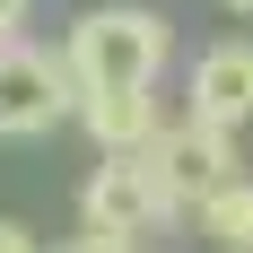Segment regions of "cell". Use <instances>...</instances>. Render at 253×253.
<instances>
[{"mask_svg":"<svg viewBox=\"0 0 253 253\" xmlns=\"http://www.w3.org/2000/svg\"><path fill=\"white\" fill-rule=\"evenodd\" d=\"M218 9H236V18H253V0H218Z\"/></svg>","mask_w":253,"mask_h":253,"instance_id":"cell-11","label":"cell"},{"mask_svg":"<svg viewBox=\"0 0 253 253\" xmlns=\"http://www.w3.org/2000/svg\"><path fill=\"white\" fill-rule=\"evenodd\" d=\"M70 123L87 131L105 157H123V149H149L175 114H166L157 87H79V114H70Z\"/></svg>","mask_w":253,"mask_h":253,"instance_id":"cell-6","label":"cell"},{"mask_svg":"<svg viewBox=\"0 0 253 253\" xmlns=\"http://www.w3.org/2000/svg\"><path fill=\"white\" fill-rule=\"evenodd\" d=\"M52 253H140L131 236H105V227H79L70 245H52Z\"/></svg>","mask_w":253,"mask_h":253,"instance_id":"cell-8","label":"cell"},{"mask_svg":"<svg viewBox=\"0 0 253 253\" xmlns=\"http://www.w3.org/2000/svg\"><path fill=\"white\" fill-rule=\"evenodd\" d=\"M183 114L218 131L253 123V35H218V44L192 61V87H183Z\"/></svg>","mask_w":253,"mask_h":253,"instance_id":"cell-5","label":"cell"},{"mask_svg":"<svg viewBox=\"0 0 253 253\" xmlns=\"http://www.w3.org/2000/svg\"><path fill=\"white\" fill-rule=\"evenodd\" d=\"M0 253H44V236L26 227V218H0Z\"/></svg>","mask_w":253,"mask_h":253,"instance_id":"cell-9","label":"cell"},{"mask_svg":"<svg viewBox=\"0 0 253 253\" xmlns=\"http://www.w3.org/2000/svg\"><path fill=\"white\" fill-rule=\"evenodd\" d=\"M79 114V79L61 44H0V140H44Z\"/></svg>","mask_w":253,"mask_h":253,"instance_id":"cell-3","label":"cell"},{"mask_svg":"<svg viewBox=\"0 0 253 253\" xmlns=\"http://www.w3.org/2000/svg\"><path fill=\"white\" fill-rule=\"evenodd\" d=\"M149 157H157V175H166V192L183 201V218L218 192V183H236V131H218V123H192V114H175V123L149 140Z\"/></svg>","mask_w":253,"mask_h":253,"instance_id":"cell-4","label":"cell"},{"mask_svg":"<svg viewBox=\"0 0 253 253\" xmlns=\"http://www.w3.org/2000/svg\"><path fill=\"white\" fill-rule=\"evenodd\" d=\"M61 52H70L79 87H157L166 61H175V26L157 18L149 0H105V9L70 18Z\"/></svg>","mask_w":253,"mask_h":253,"instance_id":"cell-1","label":"cell"},{"mask_svg":"<svg viewBox=\"0 0 253 253\" xmlns=\"http://www.w3.org/2000/svg\"><path fill=\"white\" fill-rule=\"evenodd\" d=\"M35 18V0H0V44H18V26Z\"/></svg>","mask_w":253,"mask_h":253,"instance_id":"cell-10","label":"cell"},{"mask_svg":"<svg viewBox=\"0 0 253 253\" xmlns=\"http://www.w3.org/2000/svg\"><path fill=\"white\" fill-rule=\"evenodd\" d=\"M192 227H201V245H218V253H253V175L218 183V192L192 210Z\"/></svg>","mask_w":253,"mask_h":253,"instance_id":"cell-7","label":"cell"},{"mask_svg":"<svg viewBox=\"0 0 253 253\" xmlns=\"http://www.w3.org/2000/svg\"><path fill=\"white\" fill-rule=\"evenodd\" d=\"M79 218H87V227H105V236H131V245L149 253L166 227H183V201L166 192V175H157L149 149H123V157H105L96 175H87Z\"/></svg>","mask_w":253,"mask_h":253,"instance_id":"cell-2","label":"cell"}]
</instances>
